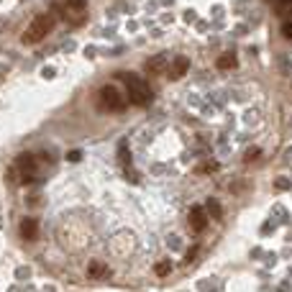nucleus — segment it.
<instances>
[{"label":"nucleus","instance_id":"f257e3e1","mask_svg":"<svg viewBox=\"0 0 292 292\" xmlns=\"http://www.w3.org/2000/svg\"><path fill=\"white\" fill-rule=\"evenodd\" d=\"M121 80L126 82V87H128V100L133 103V105H149L152 103V87L146 85L141 77H136V75H131V72H121Z\"/></svg>","mask_w":292,"mask_h":292},{"label":"nucleus","instance_id":"f03ea898","mask_svg":"<svg viewBox=\"0 0 292 292\" xmlns=\"http://www.w3.org/2000/svg\"><path fill=\"white\" fill-rule=\"evenodd\" d=\"M54 28V16H49V13H41V16H36L31 23H28V28L23 31V36H21V41L23 44H39L49 31Z\"/></svg>","mask_w":292,"mask_h":292},{"label":"nucleus","instance_id":"7ed1b4c3","mask_svg":"<svg viewBox=\"0 0 292 292\" xmlns=\"http://www.w3.org/2000/svg\"><path fill=\"white\" fill-rule=\"evenodd\" d=\"M98 103H100L103 110H123V108L128 105V98H123V95L118 93V87L105 85V87H100Z\"/></svg>","mask_w":292,"mask_h":292},{"label":"nucleus","instance_id":"20e7f679","mask_svg":"<svg viewBox=\"0 0 292 292\" xmlns=\"http://www.w3.org/2000/svg\"><path fill=\"white\" fill-rule=\"evenodd\" d=\"M67 21L75 26L85 23V0H67Z\"/></svg>","mask_w":292,"mask_h":292},{"label":"nucleus","instance_id":"39448f33","mask_svg":"<svg viewBox=\"0 0 292 292\" xmlns=\"http://www.w3.org/2000/svg\"><path fill=\"white\" fill-rule=\"evenodd\" d=\"M190 226H192V231H205V226H208V210L195 205L190 210Z\"/></svg>","mask_w":292,"mask_h":292},{"label":"nucleus","instance_id":"423d86ee","mask_svg":"<svg viewBox=\"0 0 292 292\" xmlns=\"http://www.w3.org/2000/svg\"><path fill=\"white\" fill-rule=\"evenodd\" d=\"M21 236L26 241H34L39 236V223H36V218H23V223H21Z\"/></svg>","mask_w":292,"mask_h":292},{"label":"nucleus","instance_id":"0eeeda50","mask_svg":"<svg viewBox=\"0 0 292 292\" xmlns=\"http://www.w3.org/2000/svg\"><path fill=\"white\" fill-rule=\"evenodd\" d=\"M187 69H190V59H187V56H177L174 64H172V69H169V77L180 80L182 75H187Z\"/></svg>","mask_w":292,"mask_h":292},{"label":"nucleus","instance_id":"6e6552de","mask_svg":"<svg viewBox=\"0 0 292 292\" xmlns=\"http://www.w3.org/2000/svg\"><path fill=\"white\" fill-rule=\"evenodd\" d=\"M110 274V269L103 264V261H90V267H87V277L90 279H105Z\"/></svg>","mask_w":292,"mask_h":292},{"label":"nucleus","instance_id":"1a4fd4ad","mask_svg":"<svg viewBox=\"0 0 292 292\" xmlns=\"http://www.w3.org/2000/svg\"><path fill=\"white\" fill-rule=\"evenodd\" d=\"M167 67V59L159 54V56H154V59H149L146 62V72H152V75H157V72H162Z\"/></svg>","mask_w":292,"mask_h":292},{"label":"nucleus","instance_id":"9d476101","mask_svg":"<svg viewBox=\"0 0 292 292\" xmlns=\"http://www.w3.org/2000/svg\"><path fill=\"white\" fill-rule=\"evenodd\" d=\"M236 67V54H223L218 59V69H233Z\"/></svg>","mask_w":292,"mask_h":292},{"label":"nucleus","instance_id":"9b49d317","mask_svg":"<svg viewBox=\"0 0 292 292\" xmlns=\"http://www.w3.org/2000/svg\"><path fill=\"white\" fill-rule=\"evenodd\" d=\"M205 210H208L210 218H221V215H223V208H221L218 200H208V208H205Z\"/></svg>","mask_w":292,"mask_h":292},{"label":"nucleus","instance_id":"f8f14e48","mask_svg":"<svg viewBox=\"0 0 292 292\" xmlns=\"http://www.w3.org/2000/svg\"><path fill=\"white\" fill-rule=\"evenodd\" d=\"M172 272V264H169V261H159V264H157V274L159 277H164V274H169Z\"/></svg>","mask_w":292,"mask_h":292},{"label":"nucleus","instance_id":"ddd939ff","mask_svg":"<svg viewBox=\"0 0 292 292\" xmlns=\"http://www.w3.org/2000/svg\"><path fill=\"white\" fill-rule=\"evenodd\" d=\"M259 149H249V154H246V162H254V159H259Z\"/></svg>","mask_w":292,"mask_h":292},{"label":"nucleus","instance_id":"4468645a","mask_svg":"<svg viewBox=\"0 0 292 292\" xmlns=\"http://www.w3.org/2000/svg\"><path fill=\"white\" fill-rule=\"evenodd\" d=\"M197 251H200V249H197V246H192V249L187 251V256H185V261H195V256H197Z\"/></svg>","mask_w":292,"mask_h":292},{"label":"nucleus","instance_id":"2eb2a0df","mask_svg":"<svg viewBox=\"0 0 292 292\" xmlns=\"http://www.w3.org/2000/svg\"><path fill=\"white\" fill-rule=\"evenodd\" d=\"M282 34H284V39H292V23H284L282 26Z\"/></svg>","mask_w":292,"mask_h":292},{"label":"nucleus","instance_id":"dca6fc26","mask_svg":"<svg viewBox=\"0 0 292 292\" xmlns=\"http://www.w3.org/2000/svg\"><path fill=\"white\" fill-rule=\"evenodd\" d=\"M80 157H82L80 152H69V154H67V159H69V162H80Z\"/></svg>","mask_w":292,"mask_h":292}]
</instances>
